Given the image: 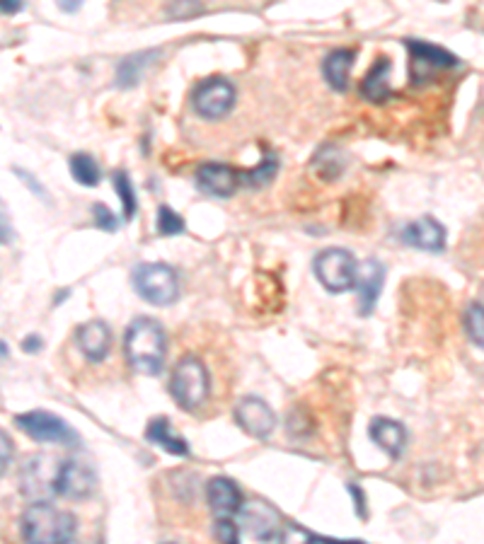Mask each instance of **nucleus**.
Returning a JSON list of instances; mask_svg holds the SVG:
<instances>
[{
	"label": "nucleus",
	"instance_id": "nucleus-1",
	"mask_svg": "<svg viewBox=\"0 0 484 544\" xmlns=\"http://www.w3.org/2000/svg\"><path fill=\"white\" fill-rule=\"evenodd\" d=\"M124 358L136 373L160 375L167 358L165 327L153 317H136L124 332Z\"/></svg>",
	"mask_w": 484,
	"mask_h": 544
},
{
	"label": "nucleus",
	"instance_id": "nucleus-2",
	"mask_svg": "<svg viewBox=\"0 0 484 544\" xmlns=\"http://www.w3.org/2000/svg\"><path fill=\"white\" fill-rule=\"evenodd\" d=\"M76 515L51 501H34L22 513V537L27 544H68L76 540Z\"/></svg>",
	"mask_w": 484,
	"mask_h": 544
},
{
	"label": "nucleus",
	"instance_id": "nucleus-3",
	"mask_svg": "<svg viewBox=\"0 0 484 544\" xmlns=\"http://www.w3.org/2000/svg\"><path fill=\"white\" fill-rule=\"evenodd\" d=\"M167 390L184 412H199L211 395V375L206 363L199 356L180 358L177 366L172 368Z\"/></svg>",
	"mask_w": 484,
	"mask_h": 544
},
{
	"label": "nucleus",
	"instance_id": "nucleus-4",
	"mask_svg": "<svg viewBox=\"0 0 484 544\" xmlns=\"http://www.w3.org/2000/svg\"><path fill=\"white\" fill-rule=\"evenodd\" d=\"M131 283L138 298L155 308H170L180 300V276L170 264L143 262L131 271Z\"/></svg>",
	"mask_w": 484,
	"mask_h": 544
},
{
	"label": "nucleus",
	"instance_id": "nucleus-5",
	"mask_svg": "<svg viewBox=\"0 0 484 544\" xmlns=\"http://www.w3.org/2000/svg\"><path fill=\"white\" fill-rule=\"evenodd\" d=\"M315 276H318L320 286L327 293L339 295L349 293L356 283V269L359 262L349 250L344 247H330V250H322L313 262Z\"/></svg>",
	"mask_w": 484,
	"mask_h": 544
},
{
	"label": "nucleus",
	"instance_id": "nucleus-6",
	"mask_svg": "<svg viewBox=\"0 0 484 544\" xmlns=\"http://www.w3.org/2000/svg\"><path fill=\"white\" fill-rule=\"evenodd\" d=\"M238 90L228 78H209L192 92V107L201 119L221 121L235 109Z\"/></svg>",
	"mask_w": 484,
	"mask_h": 544
},
{
	"label": "nucleus",
	"instance_id": "nucleus-7",
	"mask_svg": "<svg viewBox=\"0 0 484 544\" xmlns=\"http://www.w3.org/2000/svg\"><path fill=\"white\" fill-rule=\"evenodd\" d=\"M15 424L22 433H27V436L37 443H49V445L78 443V433L73 431V426L66 424L61 416L44 412V409H32V412L17 414Z\"/></svg>",
	"mask_w": 484,
	"mask_h": 544
},
{
	"label": "nucleus",
	"instance_id": "nucleus-8",
	"mask_svg": "<svg viewBox=\"0 0 484 544\" xmlns=\"http://www.w3.org/2000/svg\"><path fill=\"white\" fill-rule=\"evenodd\" d=\"M97 491V472L90 462L68 457L59 462L56 472V494L71 501H85Z\"/></svg>",
	"mask_w": 484,
	"mask_h": 544
},
{
	"label": "nucleus",
	"instance_id": "nucleus-9",
	"mask_svg": "<svg viewBox=\"0 0 484 544\" xmlns=\"http://www.w3.org/2000/svg\"><path fill=\"white\" fill-rule=\"evenodd\" d=\"M235 424H238L247 436L257 438V441H267L276 431V414L274 409L264 402L262 397L247 395L242 397L233 409Z\"/></svg>",
	"mask_w": 484,
	"mask_h": 544
},
{
	"label": "nucleus",
	"instance_id": "nucleus-10",
	"mask_svg": "<svg viewBox=\"0 0 484 544\" xmlns=\"http://www.w3.org/2000/svg\"><path fill=\"white\" fill-rule=\"evenodd\" d=\"M409 56H412L414 78H429L439 71H451L460 66V59L443 46L429 44L424 39H407L405 42Z\"/></svg>",
	"mask_w": 484,
	"mask_h": 544
},
{
	"label": "nucleus",
	"instance_id": "nucleus-11",
	"mask_svg": "<svg viewBox=\"0 0 484 544\" xmlns=\"http://www.w3.org/2000/svg\"><path fill=\"white\" fill-rule=\"evenodd\" d=\"M56 472H59V462L51 457H34L22 470V494L30 496L34 501H49L51 494H56Z\"/></svg>",
	"mask_w": 484,
	"mask_h": 544
},
{
	"label": "nucleus",
	"instance_id": "nucleus-12",
	"mask_svg": "<svg viewBox=\"0 0 484 544\" xmlns=\"http://www.w3.org/2000/svg\"><path fill=\"white\" fill-rule=\"evenodd\" d=\"M238 515H242V525H245V530L259 542H269L279 535L281 513L276 511L274 506H269L267 501L255 499V501L242 503Z\"/></svg>",
	"mask_w": 484,
	"mask_h": 544
},
{
	"label": "nucleus",
	"instance_id": "nucleus-13",
	"mask_svg": "<svg viewBox=\"0 0 484 544\" xmlns=\"http://www.w3.org/2000/svg\"><path fill=\"white\" fill-rule=\"evenodd\" d=\"M197 184L204 194L213 199H230L240 187V172L223 162H204L197 167Z\"/></svg>",
	"mask_w": 484,
	"mask_h": 544
},
{
	"label": "nucleus",
	"instance_id": "nucleus-14",
	"mask_svg": "<svg viewBox=\"0 0 484 544\" xmlns=\"http://www.w3.org/2000/svg\"><path fill=\"white\" fill-rule=\"evenodd\" d=\"M400 240L405 242V245L414 247V250L439 254L446 250V228H443L436 218L422 216L402 228Z\"/></svg>",
	"mask_w": 484,
	"mask_h": 544
},
{
	"label": "nucleus",
	"instance_id": "nucleus-15",
	"mask_svg": "<svg viewBox=\"0 0 484 544\" xmlns=\"http://www.w3.org/2000/svg\"><path fill=\"white\" fill-rule=\"evenodd\" d=\"M385 283V266L378 259H366L356 269V293H359V312L363 317H368L373 308L378 305L380 291H383Z\"/></svg>",
	"mask_w": 484,
	"mask_h": 544
},
{
	"label": "nucleus",
	"instance_id": "nucleus-16",
	"mask_svg": "<svg viewBox=\"0 0 484 544\" xmlns=\"http://www.w3.org/2000/svg\"><path fill=\"white\" fill-rule=\"evenodd\" d=\"M76 344L90 363H102L112 351V329L105 320H90L76 329Z\"/></svg>",
	"mask_w": 484,
	"mask_h": 544
},
{
	"label": "nucleus",
	"instance_id": "nucleus-17",
	"mask_svg": "<svg viewBox=\"0 0 484 544\" xmlns=\"http://www.w3.org/2000/svg\"><path fill=\"white\" fill-rule=\"evenodd\" d=\"M206 503H209L211 513L216 518H235L240 513L242 503V491L240 486L228 477H213L206 484Z\"/></svg>",
	"mask_w": 484,
	"mask_h": 544
},
{
	"label": "nucleus",
	"instance_id": "nucleus-18",
	"mask_svg": "<svg viewBox=\"0 0 484 544\" xmlns=\"http://www.w3.org/2000/svg\"><path fill=\"white\" fill-rule=\"evenodd\" d=\"M368 436H371V441L376 443L385 455L393 457V460H400L407 448L405 424H400V421L395 419H388V416H378V419H373L371 428H368Z\"/></svg>",
	"mask_w": 484,
	"mask_h": 544
},
{
	"label": "nucleus",
	"instance_id": "nucleus-19",
	"mask_svg": "<svg viewBox=\"0 0 484 544\" xmlns=\"http://www.w3.org/2000/svg\"><path fill=\"white\" fill-rule=\"evenodd\" d=\"M390 73H393V63L385 56L373 63L371 71L363 75L361 80V97L371 104H385L393 97V85H390Z\"/></svg>",
	"mask_w": 484,
	"mask_h": 544
},
{
	"label": "nucleus",
	"instance_id": "nucleus-20",
	"mask_svg": "<svg viewBox=\"0 0 484 544\" xmlns=\"http://www.w3.org/2000/svg\"><path fill=\"white\" fill-rule=\"evenodd\" d=\"M356 49H334L322 61V78L334 92H347L354 71Z\"/></svg>",
	"mask_w": 484,
	"mask_h": 544
},
{
	"label": "nucleus",
	"instance_id": "nucleus-21",
	"mask_svg": "<svg viewBox=\"0 0 484 544\" xmlns=\"http://www.w3.org/2000/svg\"><path fill=\"white\" fill-rule=\"evenodd\" d=\"M146 441L158 445L160 450H165V453H170L175 457H189V455H192L187 438H182L180 433L172 428L170 419H167V416H155L151 424H148Z\"/></svg>",
	"mask_w": 484,
	"mask_h": 544
},
{
	"label": "nucleus",
	"instance_id": "nucleus-22",
	"mask_svg": "<svg viewBox=\"0 0 484 544\" xmlns=\"http://www.w3.org/2000/svg\"><path fill=\"white\" fill-rule=\"evenodd\" d=\"M158 59V51H141V54L126 56L117 68V85L119 88H134L141 83L143 71H148V66Z\"/></svg>",
	"mask_w": 484,
	"mask_h": 544
},
{
	"label": "nucleus",
	"instance_id": "nucleus-23",
	"mask_svg": "<svg viewBox=\"0 0 484 544\" xmlns=\"http://www.w3.org/2000/svg\"><path fill=\"white\" fill-rule=\"evenodd\" d=\"M68 170L80 187H97L102 182V170L90 153H73L68 158Z\"/></svg>",
	"mask_w": 484,
	"mask_h": 544
},
{
	"label": "nucleus",
	"instance_id": "nucleus-24",
	"mask_svg": "<svg viewBox=\"0 0 484 544\" xmlns=\"http://www.w3.org/2000/svg\"><path fill=\"white\" fill-rule=\"evenodd\" d=\"M276 540H279V544H366V542H356V540L342 542V540H332V537H320L298 523L281 525Z\"/></svg>",
	"mask_w": 484,
	"mask_h": 544
},
{
	"label": "nucleus",
	"instance_id": "nucleus-25",
	"mask_svg": "<svg viewBox=\"0 0 484 544\" xmlns=\"http://www.w3.org/2000/svg\"><path fill=\"white\" fill-rule=\"evenodd\" d=\"M112 184H114V189H117L119 201H121V218H124L126 223H131L134 221L136 211H138V199H136V189H134V182H131L129 172L114 170Z\"/></svg>",
	"mask_w": 484,
	"mask_h": 544
},
{
	"label": "nucleus",
	"instance_id": "nucleus-26",
	"mask_svg": "<svg viewBox=\"0 0 484 544\" xmlns=\"http://www.w3.org/2000/svg\"><path fill=\"white\" fill-rule=\"evenodd\" d=\"M276 175H279V158L274 153H269L259 160L257 167L240 172V182L250 184V187H267V184L274 182Z\"/></svg>",
	"mask_w": 484,
	"mask_h": 544
},
{
	"label": "nucleus",
	"instance_id": "nucleus-27",
	"mask_svg": "<svg viewBox=\"0 0 484 544\" xmlns=\"http://www.w3.org/2000/svg\"><path fill=\"white\" fill-rule=\"evenodd\" d=\"M465 332H468L472 344H475L477 349H482L484 346V315H482L480 300L470 303L468 312H465Z\"/></svg>",
	"mask_w": 484,
	"mask_h": 544
},
{
	"label": "nucleus",
	"instance_id": "nucleus-28",
	"mask_svg": "<svg viewBox=\"0 0 484 544\" xmlns=\"http://www.w3.org/2000/svg\"><path fill=\"white\" fill-rule=\"evenodd\" d=\"M187 230V223L175 208L170 206H160L158 208V233L163 237H177Z\"/></svg>",
	"mask_w": 484,
	"mask_h": 544
},
{
	"label": "nucleus",
	"instance_id": "nucleus-29",
	"mask_svg": "<svg viewBox=\"0 0 484 544\" xmlns=\"http://www.w3.org/2000/svg\"><path fill=\"white\" fill-rule=\"evenodd\" d=\"M213 532H216V540L221 544H240V528L233 518H216Z\"/></svg>",
	"mask_w": 484,
	"mask_h": 544
},
{
	"label": "nucleus",
	"instance_id": "nucleus-30",
	"mask_svg": "<svg viewBox=\"0 0 484 544\" xmlns=\"http://www.w3.org/2000/svg\"><path fill=\"white\" fill-rule=\"evenodd\" d=\"M92 213H95V225L100 230H107V233H114V230L119 228V221H117V216H114L112 211H109V208L105 204H95L92 206Z\"/></svg>",
	"mask_w": 484,
	"mask_h": 544
},
{
	"label": "nucleus",
	"instance_id": "nucleus-31",
	"mask_svg": "<svg viewBox=\"0 0 484 544\" xmlns=\"http://www.w3.org/2000/svg\"><path fill=\"white\" fill-rule=\"evenodd\" d=\"M13 455H15L13 438H10L5 431H0V477L8 472L10 462H13Z\"/></svg>",
	"mask_w": 484,
	"mask_h": 544
},
{
	"label": "nucleus",
	"instance_id": "nucleus-32",
	"mask_svg": "<svg viewBox=\"0 0 484 544\" xmlns=\"http://www.w3.org/2000/svg\"><path fill=\"white\" fill-rule=\"evenodd\" d=\"M15 175L20 177L22 182H25V187H27V189H32V192L37 194L39 199H42V201H49V196H46L44 184H42V182H37V177L30 175V172H27V170H22V167H15Z\"/></svg>",
	"mask_w": 484,
	"mask_h": 544
},
{
	"label": "nucleus",
	"instance_id": "nucleus-33",
	"mask_svg": "<svg viewBox=\"0 0 484 544\" xmlns=\"http://www.w3.org/2000/svg\"><path fill=\"white\" fill-rule=\"evenodd\" d=\"M201 10H204V5H199V3H175V5H170V8H167V15H172V17H192V15H199Z\"/></svg>",
	"mask_w": 484,
	"mask_h": 544
},
{
	"label": "nucleus",
	"instance_id": "nucleus-34",
	"mask_svg": "<svg viewBox=\"0 0 484 544\" xmlns=\"http://www.w3.org/2000/svg\"><path fill=\"white\" fill-rule=\"evenodd\" d=\"M22 10L20 0H0V13L3 15H15Z\"/></svg>",
	"mask_w": 484,
	"mask_h": 544
},
{
	"label": "nucleus",
	"instance_id": "nucleus-35",
	"mask_svg": "<svg viewBox=\"0 0 484 544\" xmlns=\"http://www.w3.org/2000/svg\"><path fill=\"white\" fill-rule=\"evenodd\" d=\"M10 237V223H8V213H5L3 204H0V242H5Z\"/></svg>",
	"mask_w": 484,
	"mask_h": 544
},
{
	"label": "nucleus",
	"instance_id": "nucleus-36",
	"mask_svg": "<svg viewBox=\"0 0 484 544\" xmlns=\"http://www.w3.org/2000/svg\"><path fill=\"white\" fill-rule=\"evenodd\" d=\"M22 349H25L27 353H37L39 349H42V337L32 334V337H27L25 341H22Z\"/></svg>",
	"mask_w": 484,
	"mask_h": 544
},
{
	"label": "nucleus",
	"instance_id": "nucleus-37",
	"mask_svg": "<svg viewBox=\"0 0 484 544\" xmlns=\"http://www.w3.org/2000/svg\"><path fill=\"white\" fill-rule=\"evenodd\" d=\"M59 8L68 10V13H73V10H80V3H76V5H59Z\"/></svg>",
	"mask_w": 484,
	"mask_h": 544
},
{
	"label": "nucleus",
	"instance_id": "nucleus-38",
	"mask_svg": "<svg viewBox=\"0 0 484 544\" xmlns=\"http://www.w3.org/2000/svg\"><path fill=\"white\" fill-rule=\"evenodd\" d=\"M3 356H8V346H5L3 341H0V358H3Z\"/></svg>",
	"mask_w": 484,
	"mask_h": 544
},
{
	"label": "nucleus",
	"instance_id": "nucleus-39",
	"mask_svg": "<svg viewBox=\"0 0 484 544\" xmlns=\"http://www.w3.org/2000/svg\"><path fill=\"white\" fill-rule=\"evenodd\" d=\"M68 544H80V542H76V540H71V542H68Z\"/></svg>",
	"mask_w": 484,
	"mask_h": 544
},
{
	"label": "nucleus",
	"instance_id": "nucleus-40",
	"mask_svg": "<svg viewBox=\"0 0 484 544\" xmlns=\"http://www.w3.org/2000/svg\"><path fill=\"white\" fill-rule=\"evenodd\" d=\"M165 544H175V542H165Z\"/></svg>",
	"mask_w": 484,
	"mask_h": 544
}]
</instances>
